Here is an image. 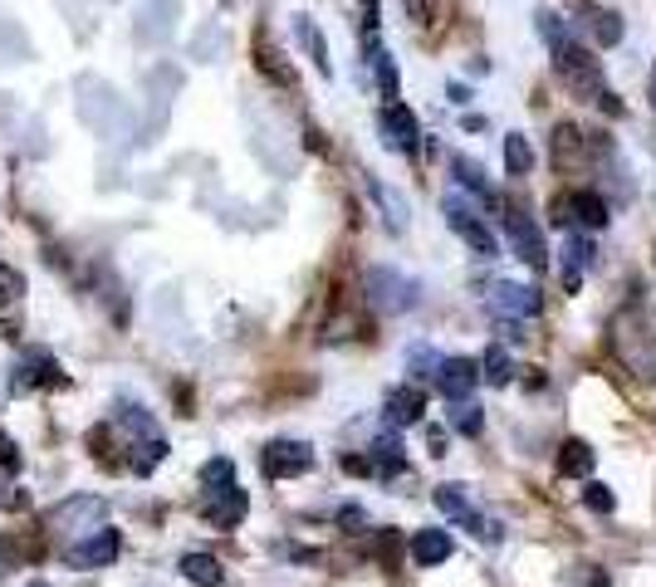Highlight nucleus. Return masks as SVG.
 I'll return each mask as SVG.
<instances>
[{"mask_svg": "<svg viewBox=\"0 0 656 587\" xmlns=\"http://www.w3.org/2000/svg\"><path fill=\"white\" fill-rule=\"evenodd\" d=\"M554 68H558V78H564L578 98H593V103H603L607 113H622V103H617V98L607 93V84H603V64H597L583 45H573V39H568V45L554 54Z\"/></svg>", "mask_w": 656, "mask_h": 587, "instance_id": "1", "label": "nucleus"}, {"mask_svg": "<svg viewBox=\"0 0 656 587\" xmlns=\"http://www.w3.org/2000/svg\"><path fill=\"white\" fill-rule=\"evenodd\" d=\"M113 421L123 426L127 450H133V475H152L166 455V440H162V430L152 426V416H147L143 407H117Z\"/></svg>", "mask_w": 656, "mask_h": 587, "instance_id": "2", "label": "nucleus"}, {"mask_svg": "<svg viewBox=\"0 0 656 587\" xmlns=\"http://www.w3.org/2000/svg\"><path fill=\"white\" fill-rule=\"evenodd\" d=\"M441 215H446V225H450V230H456L475 254H495V230H490L485 215H480L460 191H446V196H441Z\"/></svg>", "mask_w": 656, "mask_h": 587, "instance_id": "3", "label": "nucleus"}, {"mask_svg": "<svg viewBox=\"0 0 656 587\" xmlns=\"http://www.w3.org/2000/svg\"><path fill=\"white\" fill-rule=\"evenodd\" d=\"M103 519H108V504L98 495H74V499H64V504H54V514H49V528L54 534H64V538H88L94 528H103Z\"/></svg>", "mask_w": 656, "mask_h": 587, "instance_id": "4", "label": "nucleus"}, {"mask_svg": "<svg viewBox=\"0 0 656 587\" xmlns=\"http://www.w3.org/2000/svg\"><path fill=\"white\" fill-rule=\"evenodd\" d=\"M368 299L377 303L382 313H401V309H411V303L421 299V289H417V279H407V274L377 264V270H368Z\"/></svg>", "mask_w": 656, "mask_h": 587, "instance_id": "5", "label": "nucleus"}, {"mask_svg": "<svg viewBox=\"0 0 656 587\" xmlns=\"http://www.w3.org/2000/svg\"><path fill=\"white\" fill-rule=\"evenodd\" d=\"M436 509L446 519H456V524H466L475 538H485V544H495L499 538V524H490V519H480L475 509H470L466 499V485H436Z\"/></svg>", "mask_w": 656, "mask_h": 587, "instance_id": "6", "label": "nucleus"}, {"mask_svg": "<svg viewBox=\"0 0 656 587\" xmlns=\"http://www.w3.org/2000/svg\"><path fill=\"white\" fill-rule=\"evenodd\" d=\"M505 230H509V245H515L519 260H524L529 270H544V264H548V245H544V235H539V225L529 221L524 211L505 205Z\"/></svg>", "mask_w": 656, "mask_h": 587, "instance_id": "7", "label": "nucleus"}, {"mask_svg": "<svg viewBox=\"0 0 656 587\" xmlns=\"http://www.w3.org/2000/svg\"><path fill=\"white\" fill-rule=\"evenodd\" d=\"M117 548H123V544H117V528L103 524V528H94L88 538L69 544V548H64V563H69V567H84V573H88V567H108V563L117 558Z\"/></svg>", "mask_w": 656, "mask_h": 587, "instance_id": "8", "label": "nucleus"}, {"mask_svg": "<svg viewBox=\"0 0 656 587\" xmlns=\"http://www.w3.org/2000/svg\"><path fill=\"white\" fill-rule=\"evenodd\" d=\"M480 377H485V372H480L475 358H441V367H436V387H441V397H446L450 407L470 401V391H475Z\"/></svg>", "mask_w": 656, "mask_h": 587, "instance_id": "9", "label": "nucleus"}, {"mask_svg": "<svg viewBox=\"0 0 656 587\" xmlns=\"http://www.w3.org/2000/svg\"><path fill=\"white\" fill-rule=\"evenodd\" d=\"M377 133H382V142H387L392 152H417V142H421L417 113H411V108H401V103L382 108V113H377Z\"/></svg>", "mask_w": 656, "mask_h": 587, "instance_id": "10", "label": "nucleus"}, {"mask_svg": "<svg viewBox=\"0 0 656 587\" xmlns=\"http://www.w3.org/2000/svg\"><path fill=\"white\" fill-rule=\"evenodd\" d=\"M54 382H64V377H59V362L49 358L45 348H29L25 358L15 362V372H10V391H20V397L35 387H54Z\"/></svg>", "mask_w": 656, "mask_h": 587, "instance_id": "11", "label": "nucleus"}, {"mask_svg": "<svg viewBox=\"0 0 656 587\" xmlns=\"http://www.w3.org/2000/svg\"><path fill=\"white\" fill-rule=\"evenodd\" d=\"M264 475L270 479H289V475H304V470L313 465V450L304 446V440H270L260 455Z\"/></svg>", "mask_w": 656, "mask_h": 587, "instance_id": "12", "label": "nucleus"}, {"mask_svg": "<svg viewBox=\"0 0 656 587\" xmlns=\"http://www.w3.org/2000/svg\"><path fill=\"white\" fill-rule=\"evenodd\" d=\"M490 313L495 319H534L539 313V289H529V284H515V279H499L495 289H490Z\"/></svg>", "mask_w": 656, "mask_h": 587, "instance_id": "13", "label": "nucleus"}, {"mask_svg": "<svg viewBox=\"0 0 656 587\" xmlns=\"http://www.w3.org/2000/svg\"><path fill=\"white\" fill-rule=\"evenodd\" d=\"M607 215L612 211H607V201L597 191H573L558 201V221H578V225H587V230H603Z\"/></svg>", "mask_w": 656, "mask_h": 587, "instance_id": "14", "label": "nucleus"}, {"mask_svg": "<svg viewBox=\"0 0 656 587\" xmlns=\"http://www.w3.org/2000/svg\"><path fill=\"white\" fill-rule=\"evenodd\" d=\"M450 553H456V544H450L446 528H417V534H411V558H417V567H441Z\"/></svg>", "mask_w": 656, "mask_h": 587, "instance_id": "15", "label": "nucleus"}, {"mask_svg": "<svg viewBox=\"0 0 656 587\" xmlns=\"http://www.w3.org/2000/svg\"><path fill=\"white\" fill-rule=\"evenodd\" d=\"M558 254H564V289L578 294V284H583V270L593 264V240H587V235H568Z\"/></svg>", "mask_w": 656, "mask_h": 587, "instance_id": "16", "label": "nucleus"}, {"mask_svg": "<svg viewBox=\"0 0 656 587\" xmlns=\"http://www.w3.org/2000/svg\"><path fill=\"white\" fill-rule=\"evenodd\" d=\"M245 509H250V495H245L240 485L225 489V495H211V499H206V519H211V524H221V528H235V524H240Z\"/></svg>", "mask_w": 656, "mask_h": 587, "instance_id": "17", "label": "nucleus"}, {"mask_svg": "<svg viewBox=\"0 0 656 587\" xmlns=\"http://www.w3.org/2000/svg\"><path fill=\"white\" fill-rule=\"evenodd\" d=\"M421 411H426L421 387H392L387 391V421H392V426H417Z\"/></svg>", "mask_w": 656, "mask_h": 587, "instance_id": "18", "label": "nucleus"}, {"mask_svg": "<svg viewBox=\"0 0 656 587\" xmlns=\"http://www.w3.org/2000/svg\"><path fill=\"white\" fill-rule=\"evenodd\" d=\"M450 176H456L460 191H470V196H480L485 205H495V186L485 182V166H480V162H470V157H456V162H450Z\"/></svg>", "mask_w": 656, "mask_h": 587, "instance_id": "19", "label": "nucleus"}, {"mask_svg": "<svg viewBox=\"0 0 656 587\" xmlns=\"http://www.w3.org/2000/svg\"><path fill=\"white\" fill-rule=\"evenodd\" d=\"M368 191H372V201H377L382 205V221H387V230H407V201H401V196L397 191H392V186H382V182H368Z\"/></svg>", "mask_w": 656, "mask_h": 587, "instance_id": "20", "label": "nucleus"}, {"mask_svg": "<svg viewBox=\"0 0 656 587\" xmlns=\"http://www.w3.org/2000/svg\"><path fill=\"white\" fill-rule=\"evenodd\" d=\"M368 64H372V74H377L382 98H387V103H397V64H392V54L377 45V39H368Z\"/></svg>", "mask_w": 656, "mask_h": 587, "instance_id": "21", "label": "nucleus"}, {"mask_svg": "<svg viewBox=\"0 0 656 587\" xmlns=\"http://www.w3.org/2000/svg\"><path fill=\"white\" fill-rule=\"evenodd\" d=\"M583 15H587L583 25L593 29L597 45H617V39H622V15H617V10H607V5H587Z\"/></svg>", "mask_w": 656, "mask_h": 587, "instance_id": "22", "label": "nucleus"}, {"mask_svg": "<svg viewBox=\"0 0 656 587\" xmlns=\"http://www.w3.org/2000/svg\"><path fill=\"white\" fill-rule=\"evenodd\" d=\"M182 577L191 587H221V563L211 553H186L182 558Z\"/></svg>", "mask_w": 656, "mask_h": 587, "instance_id": "23", "label": "nucleus"}, {"mask_svg": "<svg viewBox=\"0 0 656 587\" xmlns=\"http://www.w3.org/2000/svg\"><path fill=\"white\" fill-rule=\"evenodd\" d=\"M294 35H299V45L309 49V59H313V64H319V74H329V49H323L319 25H313L309 15H294Z\"/></svg>", "mask_w": 656, "mask_h": 587, "instance_id": "24", "label": "nucleus"}, {"mask_svg": "<svg viewBox=\"0 0 656 587\" xmlns=\"http://www.w3.org/2000/svg\"><path fill=\"white\" fill-rule=\"evenodd\" d=\"M529 166H534V147H529L524 133H509L505 137V172L509 176H524Z\"/></svg>", "mask_w": 656, "mask_h": 587, "instance_id": "25", "label": "nucleus"}, {"mask_svg": "<svg viewBox=\"0 0 656 587\" xmlns=\"http://www.w3.org/2000/svg\"><path fill=\"white\" fill-rule=\"evenodd\" d=\"M372 470H377V475H397V470H401V440L397 436L372 440Z\"/></svg>", "mask_w": 656, "mask_h": 587, "instance_id": "26", "label": "nucleus"}, {"mask_svg": "<svg viewBox=\"0 0 656 587\" xmlns=\"http://www.w3.org/2000/svg\"><path fill=\"white\" fill-rule=\"evenodd\" d=\"M201 479H206V499L211 495H225V489H235V465L225 455H215L211 465L201 470Z\"/></svg>", "mask_w": 656, "mask_h": 587, "instance_id": "27", "label": "nucleus"}, {"mask_svg": "<svg viewBox=\"0 0 656 587\" xmlns=\"http://www.w3.org/2000/svg\"><path fill=\"white\" fill-rule=\"evenodd\" d=\"M558 470H564V475H587V470H593V450H587V440H564Z\"/></svg>", "mask_w": 656, "mask_h": 587, "instance_id": "28", "label": "nucleus"}, {"mask_svg": "<svg viewBox=\"0 0 656 587\" xmlns=\"http://www.w3.org/2000/svg\"><path fill=\"white\" fill-rule=\"evenodd\" d=\"M539 35H544V45H548V54H558V49H564L568 45V39H573V35H568V25H564V20H558L554 15V10H539Z\"/></svg>", "mask_w": 656, "mask_h": 587, "instance_id": "29", "label": "nucleus"}, {"mask_svg": "<svg viewBox=\"0 0 656 587\" xmlns=\"http://www.w3.org/2000/svg\"><path fill=\"white\" fill-rule=\"evenodd\" d=\"M25 294V279H20L15 264H0V309H10V303Z\"/></svg>", "mask_w": 656, "mask_h": 587, "instance_id": "30", "label": "nucleus"}, {"mask_svg": "<svg viewBox=\"0 0 656 587\" xmlns=\"http://www.w3.org/2000/svg\"><path fill=\"white\" fill-rule=\"evenodd\" d=\"M480 367H485V382H495V387H505V382H509V352H505V348H490Z\"/></svg>", "mask_w": 656, "mask_h": 587, "instance_id": "31", "label": "nucleus"}, {"mask_svg": "<svg viewBox=\"0 0 656 587\" xmlns=\"http://www.w3.org/2000/svg\"><path fill=\"white\" fill-rule=\"evenodd\" d=\"M583 499H587V509H597V514H612V504H617L612 489L597 485V479H587V485H583Z\"/></svg>", "mask_w": 656, "mask_h": 587, "instance_id": "32", "label": "nucleus"}, {"mask_svg": "<svg viewBox=\"0 0 656 587\" xmlns=\"http://www.w3.org/2000/svg\"><path fill=\"white\" fill-rule=\"evenodd\" d=\"M450 421H456L466 436H475L480 430V407H470V401H460V411H450Z\"/></svg>", "mask_w": 656, "mask_h": 587, "instance_id": "33", "label": "nucleus"}, {"mask_svg": "<svg viewBox=\"0 0 656 587\" xmlns=\"http://www.w3.org/2000/svg\"><path fill=\"white\" fill-rule=\"evenodd\" d=\"M0 465H5V470H20V446L5 436V430H0Z\"/></svg>", "mask_w": 656, "mask_h": 587, "instance_id": "34", "label": "nucleus"}, {"mask_svg": "<svg viewBox=\"0 0 656 587\" xmlns=\"http://www.w3.org/2000/svg\"><path fill=\"white\" fill-rule=\"evenodd\" d=\"M372 25H377V0H362V29L372 35Z\"/></svg>", "mask_w": 656, "mask_h": 587, "instance_id": "35", "label": "nucleus"}, {"mask_svg": "<svg viewBox=\"0 0 656 587\" xmlns=\"http://www.w3.org/2000/svg\"><path fill=\"white\" fill-rule=\"evenodd\" d=\"M652 108H656V68H652Z\"/></svg>", "mask_w": 656, "mask_h": 587, "instance_id": "36", "label": "nucleus"}, {"mask_svg": "<svg viewBox=\"0 0 656 587\" xmlns=\"http://www.w3.org/2000/svg\"><path fill=\"white\" fill-rule=\"evenodd\" d=\"M29 587H49V583H29Z\"/></svg>", "mask_w": 656, "mask_h": 587, "instance_id": "37", "label": "nucleus"}, {"mask_svg": "<svg viewBox=\"0 0 656 587\" xmlns=\"http://www.w3.org/2000/svg\"><path fill=\"white\" fill-rule=\"evenodd\" d=\"M0 558H5V548H0Z\"/></svg>", "mask_w": 656, "mask_h": 587, "instance_id": "38", "label": "nucleus"}]
</instances>
